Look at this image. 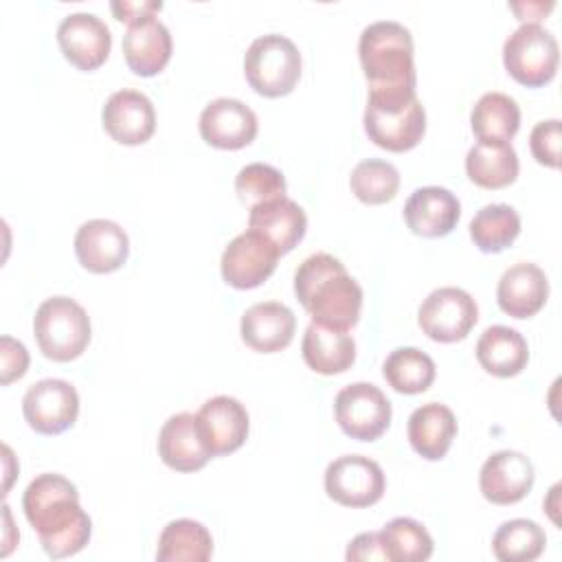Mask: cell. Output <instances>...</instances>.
<instances>
[{"label":"cell","instance_id":"obj_7","mask_svg":"<svg viewBox=\"0 0 562 562\" xmlns=\"http://www.w3.org/2000/svg\"><path fill=\"white\" fill-rule=\"evenodd\" d=\"M560 61L558 40L540 22H522L503 44V64L522 86L538 88L553 79Z\"/></svg>","mask_w":562,"mask_h":562},{"label":"cell","instance_id":"obj_35","mask_svg":"<svg viewBox=\"0 0 562 562\" xmlns=\"http://www.w3.org/2000/svg\"><path fill=\"white\" fill-rule=\"evenodd\" d=\"M349 184L364 204H384L393 200L400 189V171L389 160L369 158L351 169Z\"/></svg>","mask_w":562,"mask_h":562},{"label":"cell","instance_id":"obj_31","mask_svg":"<svg viewBox=\"0 0 562 562\" xmlns=\"http://www.w3.org/2000/svg\"><path fill=\"white\" fill-rule=\"evenodd\" d=\"M382 373L397 393L415 395L432 384L437 367L426 351L417 347H397L386 356Z\"/></svg>","mask_w":562,"mask_h":562},{"label":"cell","instance_id":"obj_17","mask_svg":"<svg viewBox=\"0 0 562 562\" xmlns=\"http://www.w3.org/2000/svg\"><path fill=\"white\" fill-rule=\"evenodd\" d=\"M202 138L220 149H239L257 136V114L239 99H213L200 114Z\"/></svg>","mask_w":562,"mask_h":562},{"label":"cell","instance_id":"obj_25","mask_svg":"<svg viewBox=\"0 0 562 562\" xmlns=\"http://www.w3.org/2000/svg\"><path fill=\"white\" fill-rule=\"evenodd\" d=\"M406 435L417 454L437 461L448 452L457 435V417L446 404H422L411 413Z\"/></svg>","mask_w":562,"mask_h":562},{"label":"cell","instance_id":"obj_11","mask_svg":"<svg viewBox=\"0 0 562 562\" xmlns=\"http://www.w3.org/2000/svg\"><path fill=\"white\" fill-rule=\"evenodd\" d=\"M22 413L35 432L59 435L70 428L79 415L77 389L66 380L44 378L26 389Z\"/></svg>","mask_w":562,"mask_h":562},{"label":"cell","instance_id":"obj_16","mask_svg":"<svg viewBox=\"0 0 562 562\" xmlns=\"http://www.w3.org/2000/svg\"><path fill=\"white\" fill-rule=\"evenodd\" d=\"M101 121L105 132L123 145H140L156 130V112L147 94L138 90H116L108 97Z\"/></svg>","mask_w":562,"mask_h":562},{"label":"cell","instance_id":"obj_6","mask_svg":"<svg viewBox=\"0 0 562 562\" xmlns=\"http://www.w3.org/2000/svg\"><path fill=\"white\" fill-rule=\"evenodd\" d=\"M244 75L255 92L283 97L294 90L301 77V53L281 33H266L250 42L244 55Z\"/></svg>","mask_w":562,"mask_h":562},{"label":"cell","instance_id":"obj_40","mask_svg":"<svg viewBox=\"0 0 562 562\" xmlns=\"http://www.w3.org/2000/svg\"><path fill=\"white\" fill-rule=\"evenodd\" d=\"M110 7L114 11L116 20L132 24L140 18H147V15H154L156 11H160L162 2L160 0H140V2L138 0L136 2L134 0H114Z\"/></svg>","mask_w":562,"mask_h":562},{"label":"cell","instance_id":"obj_9","mask_svg":"<svg viewBox=\"0 0 562 562\" xmlns=\"http://www.w3.org/2000/svg\"><path fill=\"white\" fill-rule=\"evenodd\" d=\"M479 318L476 301L461 288L443 285L432 290L419 305L422 331L437 342L463 340Z\"/></svg>","mask_w":562,"mask_h":562},{"label":"cell","instance_id":"obj_19","mask_svg":"<svg viewBox=\"0 0 562 562\" xmlns=\"http://www.w3.org/2000/svg\"><path fill=\"white\" fill-rule=\"evenodd\" d=\"M461 217L459 198L446 187H419L404 204L406 226L422 237L448 235Z\"/></svg>","mask_w":562,"mask_h":562},{"label":"cell","instance_id":"obj_24","mask_svg":"<svg viewBox=\"0 0 562 562\" xmlns=\"http://www.w3.org/2000/svg\"><path fill=\"white\" fill-rule=\"evenodd\" d=\"M248 226L268 237L281 255L290 252L307 231L305 211L290 198H277L250 209Z\"/></svg>","mask_w":562,"mask_h":562},{"label":"cell","instance_id":"obj_20","mask_svg":"<svg viewBox=\"0 0 562 562\" xmlns=\"http://www.w3.org/2000/svg\"><path fill=\"white\" fill-rule=\"evenodd\" d=\"M296 329L294 312L279 301H261L250 305L241 314L239 331L241 340L261 353H274L285 349Z\"/></svg>","mask_w":562,"mask_h":562},{"label":"cell","instance_id":"obj_2","mask_svg":"<svg viewBox=\"0 0 562 562\" xmlns=\"http://www.w3.org/2000/svg\"><path fill=\"white\" fill-rule=\"evenodd\" d=\"M294 292L312 321L321 325L347 331L360 318L362 288L329 252L303 259L294 272Z\"/></svg>","mask_w":562,"mask_h":562},{"label":"cell","instance_id":"obj_29","mask_svg":"<svg viewBox=\"0 0 562 562\" xmlns=\"http://www.w3.org/2000/svg\"><path fill=\"white\" fill-rule=\"evenodd\" d=\"M213 555L209 529L191 518H178L165 525L158 536V562H206Z\"/></svg>","mask_w":562,"mask_h":562},{"label":"cell","instance_id":"obj_23","mask_svg":"<svg viewBox=\"0 0 562 562\" xmlns=\"http://www.w3.org/2000/svg\"><path fill=\"white\" fill-rule=\"evenodd\" d=\"M158 454L171 470L178 472H193L206 465L211 452L200 437L193 413H176L162 424L158 435Z\"/></svg>","mask_w":562,"mask_h":562},{"label":"cell","instance_id":"obj_27","mask_svg":"<svg viewBox=\"0 0 562 562\" xmlns=\"http://www.w3.org/2000/svg\"><path fill=\"white\" fill-rule=\"evenodd\" d=\"M479 364L498 378L520 373L529 360V347L520 331L507 325L487 327L476 340Z\"/></svg>","mask_w":562,"mask_h":562},{"label":"cell","instance_id":"obj_28","mask_svg":"<svg viewBox=\"0 0 562 562\" xmlns=\"http://www.w3.org/2000/svg\"><path fill=\"white\" fill-rule=\"evenodd\" d=\"M518 154L512 143L479 140L465 154L468 178L483 189H503L518 176Z\"/></svg>","mask_w":562,"mask_h":562},{"label":"cell","instance_id":"obj_34","mask_svg":"<svg viewBox=\"0 0 562 562\" xmlns=\"http://www.w3.org/2000/svg\"><path fill=\"white\" fill-rule=\"evenodd\" d=\"M389 562H424L432 555V538L426 527L413 518L397 516L380 531Z\"/></svg>","mask_w":562,"mask_h":562},{"label":"cell","instance_id":"obj_5","mask_svg":"<svg viewBox=\"0 0 562 562\" xmlns=\"http://www.w3.org/2000/svg\"><path fill=\"white\" fill-rule=\"evenodd\" d=\"M35 340L42 353L55 362H68L90 342V318L70 296H50L40 303L33 318Z\"/></svg>","mask_w":562,"mask_h":562},{"label":"cell","instance_id":"obj_37","mask_svg":"<svg viewBox=\"0 0 562 562\" xmlns=\"http://www.w3.org/2000/svg\"><path fill=\"white\" fill-rule=\"evenodd\" d=\"M560 138H562V127L558 119H547L536 123L529 134V147L533 158L540 165L555 169L560 165Z\"/></svg>","mask_w":562,"mask_h":562},{"label":"cell","instance_id":"obj_38","mask_svg":"<svg viewBox=\"0 0 562 562\" xmlns=\"http://www.w3.org/2000/svg\"><path fill=\"white\" fill-rule=\"evenodd\" d=\"M26 367H29L26 347L11 336H2L0 338V382L4 386L11 384L13 380L26 373Z\"/></svg>","mask_w":562,"mask_h":562},{"label":"cell","instance_id":"obj_4","mask_svg":"<svg viewBox=\"0 0 562 562\" xmlns=\"http://www.w3.org/2000/svg\"><path fill=\"white\" fill-rule=\"evenodd\" d=\"M364 132L382 149H413L426 132V110L415 90H369Z\"/></svg>","mask_w":562,"mask_h":562},{"label":"cell","instance_id":"obj_30","mask_svg":"<svg viewBox=\"0 0 562 562\" xmlns=\"http://www.w3.org/2000/svg\"><path fill=\"white\" fill-rule=\"evenodd\" d=\"M470 123L479 140L509 143L520 127V108L505 92H485L474 103Z\"/></svg>","mask_w":562,"mask_h":562},{"label":"cell","instance_id":"obj_26","mask_svg":"<svg viewBox=\"0 0 562 562\" xmlns=\"http://www.w3.org/2000/svg\"><path fill=\"white\" fill-rule=\"evenodd\" d=\"M303 360L323 375L347 371L356 360V342L345 329H334L312 321L301 342Z\"/></svg>","mask_w":562,"mask_h":562},{"label":"cell","instance_id":"obj_14","mask_svg":"<svg viewBox=\"0 0 562 562\" xmlns=\"http://www.w3.org/2000/svg\"><path fill=\"white\" fill-rule=\"evenodd\" d=\"M57 42L64 57L72 66L81 70H94L108 59L112 35L101 18L88 11H77L68 13L59 22Z\"/></svg>","mask_w":562,"mask_h":562},{"label":"cell","instance_id":"obj_33","mask_svg":"<svg viewBox=\"0 0 562 562\" xmlns=\"http://www.w3.org/2000/svg\"><path fill=\"white\" fill-rule=\"evenodd\" d=\"M544 544V529L527 518L503 522L492 538V551L501 562H531L540 558Z\"/></svg>","mask_w":562,"mask_h":562},{"label":"cell","instance_id":"obj_1","mask_svg":"<svg viewBox=\"0 0 562 562\" xmlns=\"http://www.w3.org/2000/svg\"><path fill=\"white\" fill-rule=\"evenodd\" d=\"M24 516L37 531L42 549L59 560L79 553L92 533L90 516L79 505V492L61 474L35 476L22 496Z\"/></svg>","mask_w":562,"mask_h":562},{"label":"cell","instance_id":"obj_3","mask_svg":"<svg viewBox=\"0 0 562 562\" xmlns=\"http://www.w3.org/2000/svg\"><path fill=\"white\" fill-rule=\"evenodd\" d=\"M358 55L369 90H415L413 35L395 20H378L362 29Z\"/></svg>","mask_w":562,"mask_h":562},{"label":"cell","instance_id":"obj_12","mask_svg":"<svg viewBox=\"0 0 562 562\" xmlns=\"http://www.w3.org/2000/svg\"><path fill=\"white\" fill-rule=\"evenodd\" d=\"M281 250L261 233L248 228L233 237L222 252V277L237 290L261 285L277 268Z\"/></svg>","mask_w":562,"mask_h":562},{"label":"cell","instance_id":"obj_32","mask_svg":"<svg viewBox=\"0 0 562 562\" xmlns=\"http://www.w3.org/2000/svg\"><path fill=\"white\" fill-rule=\"evenodd\" d=\"M520 233V215L509 204H485L470 222V237L483 252H501Z\"/></svg>","mask_w":562,"mask_h":562},{"label":"cell","instance_id":"obj_36","mask_svg":"<svg viewBox=\"0 0 562 562\" xmlns=\"http://www.w3.org/2000/svg\"><path fill=\"white\" fill-rule=\"evenodd\" d=\"M285 178L283 173L266 162H250L239 169L235 176V191L241 204L248 209L283 198L285 195Z\"/></svg>","mask_w":562,"mask_h":562},{"label":"cell","instance_id":"obj_22","mask_svg":"<svg viewBox=\"0 0 562 562\" xmlns=\"http://www.w3.org/2000/svg\"><path fill=\"white\" fill-rule=\"evenodd\" d=\"M549 296V279L544 270L536 263L520 261L509 266L496 288V301L498 307L514 316V318H527L542 310Z\"/></svg>","mask_w":562,"mask_h":562},{"label":"cell","instance_id":"obj_21","mask_svg":"<svg viewBox=\"0 0 562 562\" xmlns=\"http://www.w3.org/2000/svg\"><path fill=\"white\" fill-rule=\"evenodd\" d=\"M171 33L156 15L127 24L123 35L125 61L130 70L140 77L158 75L171 57Z\"/></svg>","mask_w":562,"mask_h":562},{"label":"cell","instance_id":"obj_15","mask_svg":"<svg viewBox=\"0 0 562 562\" xmlns=\"http://www.w3.org/2000/svg\"><path fill=\"white\" fill-rule=\"evenodd\" d=\"M533 463L518 450H498L490 454L479 474L481 494L494 505L522 501L533 487Z\"/></svg>","mask_w":562,"mask_h":562},{"label":"cell","instance_id":"obj_13","mask_svg":"<svg viewBox=\"0 0 562 562\" xmlns=\"http://www.w3.org/2000/svg\"><path fill=\"white\" fill-rule=\"evenodd\" d=\"M195 424L211 457L241 448L250 426L244 404L231 395H215L206 400L195 413Z\"/></svg>","mask_w":562,"mask_h":562},{"label":"cell","instance_id":"obj_39","mask_svg":"<svg viewBox=\"0 0 562 562\" xmlns=\"http://www.w3.org/2000/svg\"><path fill=\"white\" fill-rule=\"evenodd\" d=\"M345 558H347L349 562H358V560H386V551H384L380 531H364V533H358V536L349 542Z\"/></svg>","mask_w":562,"mask_h":562},{"label":"cell","instance_id":"obj_18","mask_svg":"<svg viewBox=\"0 0 562 562\" xmlns=\"http://www.w3.org/2000/svg\"><path fill=\"white\" fill-rule=\"evenodd\" d=\"M75 255L90 272L119 270L130 255L127 233L112 220H88L77 228Z\"/></svg>","mask_w":562,"mask_h":562},{"label":"cell","instance_id":"obj_8","mask_svg":"<svg viewBox=\"0 0 562 562\" xmlns=\"http://www.w3.org/2000/svg\"><path fill=\"white\" fill-rule=\"evenodd\" d=\"M334 415L345 435L358 441H373L389 428L393 408L375 384L353 382L336 393Z\"/></svg>","mask_w":562,"mask_h":562},{"label":"cell","instance_id":"obj_10","mask_svg":"<svg viewBox=\"0 0 562 562\" xmlns=\"http://www.w3.org/2000/svg\"><path fill=\"white\" fill-rule=\"evenodd\" d=\"M386 479L378 461L362 454H342L325 470V492L345 507H369L384 494Z\"/></svg>","mask_w":562,"mask_h":562}]
</instances>
